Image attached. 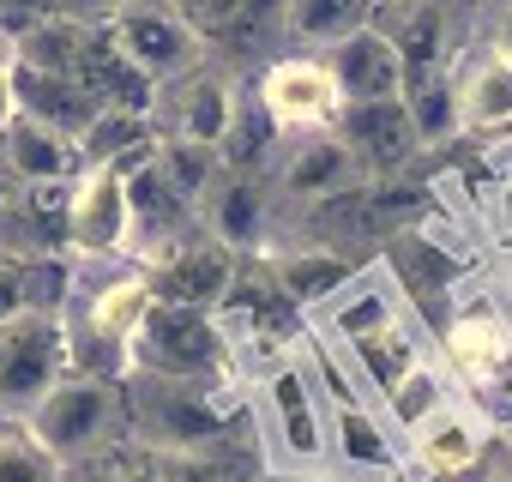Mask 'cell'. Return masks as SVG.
I'll return each instance as SVG.
<instances>
[{
    "instance_id": "obj_1",
    "label": "cell",
    "mask_w": 512,
    "mask_h": 482,
    "mask_svg": "<svg viewBox=\"0 0 512 482\" xmlns=\"http://www.w3.org/2000/svg\"><path fill=\"white\" fill-rule=\"evenodd\" d=\"M25 422L37 428V440H43L67 470H79L85 458H97V452H109L115 440H127V434H121V422H127V380L67 368V374L37 398V410H31Z\"/></svg>"
},
{
    "instance_id": "obj_2",
    "label": "cell",
    "mask_w": 512,
    "mask_h": 482,
    "mask_svg": "<svg viewBox=\"0 0 512 482\" xmlns=\"http://www.w3.org/2000/svg\"><path fill=\"white\" fill-rule=\"evenodd\" d=\"M326 386L314 380L302 350H284L266 374H260V398H253V416H260V440L272 452V464H326L332 440H326Z\"/></svg>"
},
{
    "instance_id": "obj_3",
    "label": "cell",
    "mask_w": 512,
    "mask_h": 482,
    "mask_svg": "<svg viewBox=\"0 0 512 482\" xmlns=\"http://www.w3.org/2000/svg\"><path fill=\"white\" fill-rule=\"evenodd\" d=\"M229 332L217 320V308H193V302H157L151 320L139 326V338L127 344V374H163V380H217L229 374Z\"/></svg>"
},
{
    "instance_id": "obj_4",
    "label": "cell",
    "mask_w": 512,
    "mask_h": 482,
    "mask_svg": "<svg viewBox=\"0 0 512 482\" xmlns=\"http://www.w3.org/2000/svg\"><path fill=\"white\" fill-rule=\"evenodd\" d=\"M73 368L67 314L61 308H19L0 320V416H31L37 398Z\"/></svg>"
},
{
    "instance_id": "obj_5",
    "label": "cell",
    "mask_w": 512,
    "mask_h": 482,
    "mask_svg": "<svg viewBox=\"0 0 512 482\" xmlns=\"http://www.w3.org/2000/svg\"><path fill=\"white\" fill-rule=\"evenodd\" d=\"M109 31H115L121 55H127L151 85H169V79H181L187 67H199V61L211 55L205 31L187 19L181 0H121L115 19H109Z\"/></svg>"
},
{
    "instance_id": "obj_6",
    "label": "cell",
    "mask_w": 512,
    "mask_h": 482,
    "mask_svg": "<svg viewBox=\"0 0 512 482\" xmlns=\"http://www.w3.org/2000/svg\"><path fill=\"white\" fill-rule=\"evenodd\" d=\"M253 91H260L266 115L278 121V133H320V127H338L344 115V85L338 73L326 67L320 49H284L272 55L260 73H253Z\"/></svg>"
},
{
    "instance_id": "obj_7",
    "label": "cell",
    "mask_w": 512,
    "mask_h": 482,
    "mask_svg": "<svg viewBox=\"0 0 512 482\" xmlns=\"http://www.w3.org/2000/svg\"><path fill=\"white\" fill-rule=\"evenodd\" d=\"M79 266H121L133 260V193L121 163H85L73 175V241Z\"/></svg>"
},
{
    "instance_id": "obj_8",
    "label": "cell",
    "mask_w": 512,
    "mask_h": 482,
    "mask_svg": "<svg viewBox=\"0 0 512 482\" xmlns=\"http://www.w3.org/2000/svg\"><path fill=\"white\" fill-rule=\"evenodd\" d=\"M241 85H247V79H241L229 61L205 55V61H199V67H187L181 79L157 85V103H151V115H157L163 139H199V145H223V133H229V121H235V103H241Z\"/></svg>"
},
{
    "instance_id": "obj_9",
    "label": "cell",
    "mask_w": 512,
    "mask_h": 482,
    "mask_svg": "<svg viewBox=\"0 0 512 482\" xmlns=\"http://www.w3.org/2000/svg\"><path fill=\"white\" fill-rule=\"evenodd\" d=\"M199 223L223 241V248H235L241 260L266 254L278 241V187H272V175L223 163L199 193Z\"/></svg>"
},
{
    "instance_id": "obj_10",
    "label": "cell",
    "mask_w": 512,
    "mask_h": 482,
    "mask_svg": "<svg viewBox=\"0 0 512 482\" xmlns=\"http://www.w3.org/2000/svg\"><path fill=\"white\" fill-rule=\"evenodd\" d=\"M326 464L344 482H392L404 470V434L374 398H332L326 404Z\"/></svg>"
},
{
    "instance_id": "obj_11",
    "label": "cell",
    "mask_w": 512,
    "mask_h": 482,
    "mask_svg": "<svg viewBox=\"0 0 512 482\" xmlns=\"http://www.w3.org/2000/svg\"><path fill=\"white\" fill-rule=\"evenodd\" d=\"M440 350L464 392L476 398L512 392V320L494 302H458V314L440 332Z\"/></svg>"
},
{
    "instance_id": "obj_12",
    "label": "cell",
    "mask_w": 512,
    "mask_h": 482,
    "mask_svg": "<svg viewBox=\"0 0 512 482\" xmlns=\"http://www.w3.org/2000/svg\"><path fill=\"white\" fill-rule=\"evenodd\" d=\"M139 266L157 278V296L163 302H193V308H223L229 290H235V278H241V254L223 248L205 223L187 229L181 241H169L163 254L139 260Z\"/></svg>"
},
{
    "instance_id": "obj_13",
    "label": "cell",
    "mask_w": 512,
    "mask_h": 482,
    "mask_svg": "<svg viewBox=\"0 0 512 482\" xmlns=\"http://www.w3.org/2000/svg\"><path fill=\"white\" fill-rule=\"evenodd\" d=\"M362 163L356 151L344 145L338 127H320V133H290L284 151H278V169H272V187H278V211L284 205H320V199H338L350 187H362Z\"/></svg>"
},
{
    "instance_id": "obj_14",
    "label": "cell",
    "mask_w": 512,
    "mask_h": 482,
    "mask_svg": "<svg viewBox=\"0 0 512 482\" xmlns=\"http://www.w3.org/2000/svg\"><path fill=\"white\" fill-rule=\"evenodd\" d=\"M73 241V181H19L13 199L0 205V254L37 266L61 260Z\"/></svg>"
},
{
    "instance_id": "obj_15",
    "label": "cell",
    "mask_w": 512,
    "mask_h": 482,
    "mask_svg": "<svg viewBox=\"0 0 512 482\" xmlns=\"http://www.w3.org/2000/svg\"><path fill=\"white\" fill-rule=\"evenodd\" d=\"M488 452V410L470 404V392H446L410 434H404V464L440 470V476H470Z\"/></svg>"
},
{
    "instance_id": "obj_16",
    "label": "cell",
    "mask_w": 512,
    "mask_h": 482,
    "mask_svg": "<svg viewBox=\"0 0 512 482\" xmlns=\"http://www.w3.org/2000/svg\"><path fill=\"white\" fill-rule=\"evenodd\" d=\"M338 133H344V145L356 151V163H362V175H368V181H392L398 169H410V163L428 151V145H422V133H416V115H410V103H404V97L344 103Z\"/></svg>"
},
{
    "instance_id": "obj_17",
    "label": "cell",
    "mask_w": 512,
    "mask_h": 482,
    "mask_svg": "<svg viewBox=\"0 0 512 482\" xmlns=\"http://www.w3.org/2000/svg\"><path fill=\"white\" fill-rule=\"evenodd\" d=\"M380 31L398 43L404 73H434V67H458L464 55V0H392L374 13Z\"/></svg>"
},
{
    "instance_id": "obj_18",
    "label": "cell",
    "mask_w": 512,
    "mask_h": 482,
    "mask_svg": "<svg viewBox=\"0 0 512 482\" xmlns=\"http://www.w3.org/2000/svg\"><path fill=\"white\" fill-rule=\"evenodd\" d=\"M260 266H266L272 290L290 308H302V314L326 308L362 272V260H350L344 248H332V241H320V235H308V241H272V248L260 254Z\"/></svg>"
},
{
    "instance_id": "obj_19",
    "label": "cell",
    "mask_w": 512,
    "mask_h": 482,
    "mask_svg": "<svg viewBox=\"0 0 512 482\" xmlns=\"http://www.w3.org/2000/svg\"><path fill=\"white\" fill-rule=\"evenodd\" d=\"M452 91H458V133L488 139L512 127V49H500L494 37L464 43L458 67H452Z\"/></svg>"
},
{
    "instance_id": "obj_20",
    "label": "cell",
    "mask_w": 512,
    "mask_h": 482,
    "mask_svg": "<svg viewBox=\"0 0 512 482\" xmlns=\"http://www.w3.org/2000/svg\"><path fill=\"white\" fill-rule=\"evenodd\" d=\"M320 55H326V67L338 73V85H344V103L404 97V55H398V43L380 31V19H374V25H362V31H350L344 43L320 49Z\"/></svg>"
},
{
    "instance_id": "obj_21",
    "label": "cell",
    "mask_w": 512,
    "mask_h": 482,
    "mask_svg": "<svg viewBox=\"0 0 512 482\" xmlns=\"http://www.w3.org/2000/svg\"><path fill=\"white\" fill-rule=\"evenodd\" d=\"M13 91H19V115H37V121H49V127H61L67 139H79L85 145V133L97 127V115H103V97L85 85V79H73V73H49V67H13Z\"/></svg>"
},
{
    "instance_id": "obj_22",
    "label": "cell",
    "mask_w": 512,
    "mask_h": 482,
    "mask_svg": "<svg viewBox=\"0 0 512 482\" xmlns=\"http://www.w3.org/2000/svg\"><path fill=\"white\" fill-rule=\"evenodd\" d=\"M350 356H356V374H362V386H368V398H374V404H380L404 374H416L422 362H434V356H428V344L416 338L410 314H392L386 326H374V332L350 338Z\"/></svg>"
},
{
    "instance_id": "obj_23",
    "label": "cell",
    "mask_w": 512,
    "mask_h": 482,
    "mask_svg": "<svg viewBox=\"0 0 512 482\" xmlns=\"http://www.w3.org/2000/svg\"><path fill=\"white\" fill-rule=\"evenodd\" d=\"M0 151H7L19 181H73L85 169L79 139H67L61 127H49L37 115H13V127L0 133Z\"/></svg>"
},
{
    "instance_id": "obj_24",
    "label": "cell",
    "mask_w": 512,
    "mask_h": 482,
    "mask_svg": "<svg viewBox=\"0 0 512 482\" xmlns=\"http://www.w3.org/2000/svg\"><path fill=\"white\" fill-rule=\"evenodd\" d=\"M392 314H404V302H398V284H392V272H374V266H362L326 308H314L308 320L320 326V332H332V338H362V332H374V326H386Z\"/></svg>"
},
{
    "instance_id": "obj_25",
    "label": "cell",
    "mask_w": 512,
    "mask_h": 482,
    "mask_svg": "<svg viewBox=\"0 0 512 482\" xmlns=\"http://www.w3.org/2000/svg\"><path fill=\"white\" fill-rule=\"evenodd\" d=\"M284 13H290V0H247V7L211 37V55L217 61H272V55H284L290 49V25H284Z\"/></svg>"
},
{
    "instance_id": "obj_26",
    "label": "cell",
    "mask_w": 512,
    "mask_h": 482,
    "mask_svg": "<svg viewBox=\"0 0 512 482\" xmlns=\"http://www.w3.org/2000/svg\"><path fill=\"white\" fill-rule=\"evenodd\" d=\"M374 13H380V0H290V13H284L290 49H332L350 31L374 25Z\"/></svg>"
},
{
    "instance_id": "obj_27",
    "label": "cell",
    "mask_w": 512,
    "mask_h": 482,
    "mask_svg": "<svg viewBox=\"0 0 512 482\" xmlns=\"http://www.w3.org/2000/svg\"><path fill=\"white\" fill-rule=\"evenodd\" d=\"M404 103H410V115H416L422 145H452V139H464V133H458V91H452V67L404 73Z\"/></svg>"
},
{
    "instance_id": "obj_28",
    "label": "cell",
    "mask_w": 512,
    "mask_h": 482,
    "mask_svg": "<svg viewBox=\"0 0 512 482\" xmlns=\"http://www.w3.org/2000/svg\"><path fill=\"white\" fill-rule=\"evenodd\" d=\"M0 482H73V470L37 440L25 416H0Z\"/></svg>"
},
{
    "instance_id": "obj_29",
    "label": "cell",
    "mask_w": 512,
    "mask_h": 482,
    "mask_svg": "<svg viewBox=\"0 0 512 482\" xmlns=\"http://www.w3.org/2000/svg\"><path fill=\"white\" fill-rule=\"evenodd\" d=\"M446 392H452V386L440 380V368H434V362H422L416 374H404V380L380 398V410L392 416V428H398V434H410V428H416V422H422L440 398H446Z\"/></svg>"
},
{
    "instance_id": "obj_30",
    "label": "cell",
    "mask_w": 512,
    "mask_h": 482,
    "mask_svg": "<svg viewBox=\"0 0 512 482\" xmlns=\"http://www.w3.org/2000/svg\"><path fill=\"white\" fill-rule=\"evenodd\" d=\"M13 67H19V43H13V31H0V133H7V127H13V115H19Z\"/></svg>"
},
{
    "instance_id": "obj_31",
    "label": "cell",
    "mask_w": 512,
    "mask_h": 482,
    "mask_svg": "<svg viewBox=\"0 0 512 482\" xmlns=\"http://www.w3.org/2000/svg\"><path fill=\"white\" fill-rule=\"evenodd\" d=\"M181 7H187V19H193V25L205 31V43H211V37H217V31L247 7V0H181Z\"/></svg>"
},
{
    "instance_id": "obj_32",
    "label": "cell",
    "mask_w": 512,
    "mask_h": 482,
    "mask_svg": "<svg viewBox=\"0 0 512 482\" xmlns=\"http://www.w3.org/2000/svg\"><path fill=\"white\" fill-rule=\"evenodd\" d=\"M19 308H31V290H25V266L0 254V320H7V314H19Z\"/></svg>"
},
{
    "instance_id": "obj_33",
    "label": "cell",
    "mask_w": 512,
    "mask_h": 482,
    "mask_svg": "<svg viewBox=\"0 0 512 482\" xmlns=\"http://www.w3.org/2000/svg\"><path fill=\"white\" fill-rule=\"evenodd\" d=\"M55 13V0H0V31H31L37 19H49Z\"/></svg>"
},
{
    "instance_id": "obj_34",
    "label": "cell",
    "mask_w": 512,
    "mask_h": 482,
    "mask_svg": "<svg viewBox=\"0 0 512 482\" xmlns=\"http://www.w3.org/2000/svg\"><path fill=\"white\" fill-rule=\"evenodd\" d=\"M260 482H344L332 464H266Z\"/></svg>"
},
{
    "instance_id": "obj_35",
    "label": "cell",
    "mask_w": 512,
    "mask_h": 482,
    "mask_svg": "<svg viewBox=\"0 0 512 482\" xmlns=\"http://www.w3.org/2000/svg\"><path fill=\"white\" fill-rule=\"evenodd\" d=\"M482 37H494L500 49H512V0H488V25Z\"/></svg>"
},
{
    "instance_id": "obj_36",
    "label": "cell",
    "mask_w": 512,
    "mask_h": 482,
    "mask_svg": "<svg viewBox=\"0 0 512 482\" xmlns=\"http://www.w3.org/2000/svg\"><path fill=\"white\" fill-rule=\"evenodd\" d=\"M121 0H55V13H73V19H115Z\"/></svg>"
},
{
    "instance_id": "obj_37",
    "label": "cell",
    "mask_w": 512,
    "mask_h": 482,
    "mask_svg": "<svg viewBox=\"0 0 512 482\" xmlns=\"http://www.w3.org/2000/svg\"><path fill=\"white\" fill-rule=\"evenodd\" d=\"M392 482H464V476H440V470H422V464H404Z\"/></svg>"
},
{
    "instance_id": "obj_38",
    "label": "cell",
    "mask_w": 512,
    "mask_h": 482,
    "mask_svg": "<svg viewBox=\"0 0 512 482\" xmlns=\"http://www.w3.org/2000/svg\"><path fill=\"white\" fill-rule=\"evenodd\" d=\"M380 7H392V0H380Z\"/></svg>"
}]
</instances>
